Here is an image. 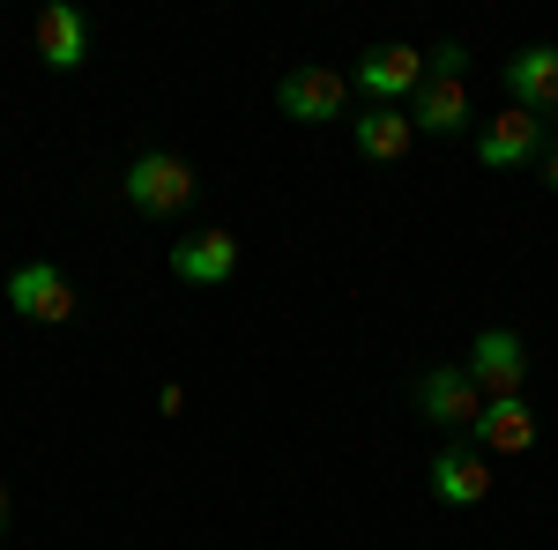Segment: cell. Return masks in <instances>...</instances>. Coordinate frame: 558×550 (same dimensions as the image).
I'll use <instances>...</instances> for the list:
<instances>
[{"instance_id": "1", "label": "cell", "mask_w": 558, "mask_h": 550, "mask_svg": "<svg viewBox=\"0 0 558 550\" xmlns=\"http://www.w3.org/2000/svg\"><path fill=\"white\" fill-rule=\"evenodd\" d=\"M194 186H202V179H194V164H186L179 149H142L128 164V179H120V194H128L142 216H179L194 201Z\"/></svg>"}, {"instance_id": "2", "label": "cell", "mask_w": 558, "mask_h": 550, "mask_svg": "<svg viewBox=\"0 0 558 550\" xmlns=\"http://www.w3.org/2000/svg\"><path fill=\"white\" fill-rule=\"evenodd\" d=\"M8 305H15V320H45V328H68V320L83 313L75 283H68L52 260H23V268L8 276Z\"/></svg>"}, {"instance_id": "3", "label": "cell", "mask_w": 558, "mask_h": 550, "mask_svg": "<svg viewBox=\"0 0 558 550\" xmlns=\"http://www.w3.org/2000/svg\"><path fill=\"white\" fill-rule=\"evenodd\" d=\"M417 410H425V424L470 439V424L484 417V387L470 380V365H432L425 380H417Z\"/></svg>"}, {"instance_id": "4", "label": "cell", "mask_w": 558, "mask_h": 550, "mask_svg": "<svg viewBox=\"0 0 558 550\" xmlns=\"http://www.w3.org/2000/svg\"><path fill=\"white\" fill-rule=\"evenodd\" d=\"M350 83L365 89V105H410L425 89V52L417 45H373Z\"/></svg>"}, {"instance_id": "5", "label": "cell", "mask_w": 558, "mask_h": 550, "mask_svg": "<svg viewBox=\"0 0 558 550\" xmlns=\"http://www.w3.org/2000/svg\"><path fill=\"white\" fill-rule=\"evenodd\" d=\"M544 149H551V142H544V120L521 112V105H507L499 120L476 127V164H492V171H521V164H536Z\"/></svg>"}, {"instance_id": "6", "label": "cell", "mask_w": 558, "mask_h": 550, "mask_svg": "<svg viewBox=\"0 0 558 550\" xmlns=\"http://www.w3.org/2000/svg\"><path fill=\"white\" fill-rule=\"evenodd\" d=\"M276 105H283V120H299V127H320V120H343L350 83L336 75V68H291V75L276 83Z\"/></svg>"}, {"instance_id": "7", "label": "cell", "mask_w": 558, "mask_h": 550, "mask_svg": "<svg viewBox=\"0 0 558 550\" xmlns=\"http://www.w3.org/2000/svg\"><path fill=\"white\" fill-rule=\"evenodd\" d=\"M425 476H432V499L439 506H484L492 499V454H476L470 439L462 447H439Z\"/></svg>"}, {"instance_id": "8", "label": "cell", "mask_w": 558, "mask_h": 550, "mask_svg": "<svg viewBox=\"0 0 558 550\" xmlns=\"http://www.w3.org/2000/svg\"><path fill=\"white\" fill-rule=\"evenodd\" d=\"M470 380L484 387V402L521 394V380H529V350H521L514 328H484V335L470 342Z\"/></svg>"}, {"instance_id": "9", "label": "cell", "mask_w": 558, "mask_h": 550, "mask_svg": "<svg viewBox=\"0 0 558 550\" xmlns=\"http://www.w3.org/2000/svg\"><path fill=\"white\" fill-rule=\"evenodd\" d=\"M499 83H507V97H514L521 112H558V45H521L514 60L499 68Z\"/></svg>"}, {"instance_id": "10", "label": "cell", "mask_w": 558, "mask_h": 550, "mask_svg": "<svg viewBox=\"0 0 558 550\" xmlns=\"http://www.w3.org/2000/svg\"><path fill=\"white\" fill-rule=\"evenodd\" d=\"M350 142H357L365 164H402L410 142H417V120H410L402 105H365V112L350 120Z\"/></svg>"}, {"instance_id": "11", "label": "cell", "mask_w": 558, "mask_h": 550, "mask_svg": "<svg viewBox=\"0 0 558 550\" xmlns=\"http://www.w3.org/2000/svg\"><path fill=\"white\" fill-rule=\"evenodd\" d=\"M470 447L476 454H529V447H536V410H529L521 394L484 402V417L470 424Z\"/></svg>"}, {"instance_id": "12", "label": "cell", "mask_w": 558, "mask_h": 550, "mask_svg": "<svg viewBox=\"0 0 558 550\" xmlns=\"http://www.w3.org/2000/svg\"><path fill=\"white\" fill-rule=\"evenodd\" d=\"M38 60L52 68V75H75V68L89 60V23H83V8H68V0L38 8Z\"/></svg>"}, {"instance_id": "13", "label": "cell", "mask_w": 558, "mask_h": 550, "mask_svg": "<svg viewBox=\"0 0 558 550\" xmlns=\"http://www.w3.org/2000/svg\"><path fill=\"white\" fill-rule=\"evenodd\" d=\"M172 276L179 283H231V276H239V239H231V231H194V239H179Z\"/></svg>"}, {"instance_id": "14", "label": "cell", "mask_w": 558, "mask_h": 550, "mask_svg": "<svg viewBox=\"0 0 558 550\" xmlns=\"http://www.w3.org/2000/svg\"><path fill=\"white\" fill-rule=\"evenodd\" d=\"M410 120H417V134H462V127L476 120V112H470V89H462V83H439V75H425L417 105H410Z\"/></svg>"}, {"instance_id": "15", "label": "cell", "mask_w": 558, "mask_h": 550, "mask_svg": "<svg viewBox=\"0 0 558 550\" xmlns=\"http://www.w3.org/2000/svg\"><path fill=\"white\" fill-rule=\"evenodd\" d=\"M536 171H544V186H551V194H558V142H551V149H544V157H536Z\"/></svg>"}, {"instance_id": "16", "label": "cell", "mask_w": 558, "mask_h": 550, "mask_svg": "<svg viewBox=\"0 0 558 550\" xmlns=\"http://www.w3.org/2000/svg\"><path fill=\"white\" fill-rule=\"evenodd\" d=\"M0 536H8V484H0Z\"/></svg>"}]
</instances>
